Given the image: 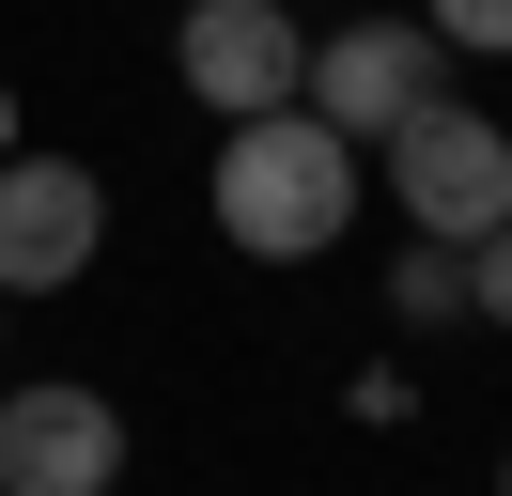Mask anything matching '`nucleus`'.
<instances>
[{
  "mask_svg": "<svg viewBox=\"0 0 512 496\" xmlns=\"http://www.w3.org/2000/svg\"><path fill=\"white\" fill-rule=\"evenodd\" d=\"M218 233L249 248V264H326V248L357 233V140L311 124V109L218 124Z\"/></svg>",
  "mask_w": 512,
  "mask_h": 496,
  "instance_id": "nucleus-1",
  "label": "nucleus"
},
{
  "mask_svg": "<svg viewBox=\"0 0 512 496\" xmlns=\"http://www.w3.org/2000/svg\"><path fill=\"white\" fill-rule=\"evenodd\" d=\"M373 155H388V186H404V217H419L435 248H481V233L512 217V124L466 109V93H419Z\"/></svg>",
  "mask_w": 512,
  "mask_h": 496,
  "instance_id": "nucleus-2",
  "label": "nucleus"
},
{
  "mask_svg": "<svg viewBox=\"0 0 512 496\" xmlns=\"http://www.w3.org/2000/svg\"><path fill=\"white\" fill-rule=\"evenodd\" d=\"M109 264V171L94 155H0V295L32 310V295H63V279H94Z\"/></svg>",
  "mask_w": 512,
  "mask_h": 496,
  "instance_id": "nucleus-3",
  "label": "nucleus"
},
{
  "mask_svg": "<svg viewBox=\"0 0 512 496\" xmlns=\"http://www.w3.org/2000/svg\"><path fill=\"white\" fill-rule=\"evenodd\" d=\"M419 93H450L435 16H342V31H311V78H295V109H311V124H342V140H388Z\"/></svg>",
  "mask_w": 512,
  "mask_h": 496,
  "instance_id": "nucleus-4",
  "label": "nucleus"
},
{
  "mask_svg": "<svg viewBox=\"0 0 512 496\" xmlns=\"http://www.w3.org/2000/svg\"><path fill=\"white\" fill-rule=\"evenodd\" d=\"M171 78H187L218 124L295 109V78H311V16H295V0H187V16H171Z\"/></svg>",
  "mask_w": 512,
  "mask_h": 496,
  "instance_id": "nucleus-5",
  "label": "nucleus"
},
{
  "mask_svg": "<svg viewBox=\"0 0 512 496\" xmlns=\"http://www.w3.org/2000/svg\"><path fill=\"white\" fill-rule=\"evenodd\" d=\"M109 481H125V403L94 372L0 388V496H109Z\"/></svg>",
  "mask_w": 512,
  "mask_h": 496,
  "instance_id": "nucleus-6",
  "label": "nucleus"
},
{
  "mask_svg": "<svg viewBox=\"0 0 512 496\" xmlns=\"http://www.w3.org/2000/svg\"><path fill=\"white\" fill-rule=\"evenodd\" d=\"M388 310H404V326H450V310H466V248L419 233V264H388Z\"/></svg>",
  "mask_w": 512,
  "mask_h": 496,
  "instance_id": "nucleus-7",
  "label": "nucleus"
},
{
  "mask_svg": "<svg viewBox=\"0 0 512 496\" xmlns=\"http://www.w3.org/2000/svg\"><path fill=\"white\" fill-rule=\"evenodd\" d=\"M435 16V47H481V62H512V0H419Z\"/></svg>",
  "mask_w": 512,
  "mask_h": 496,
  "instance_id": "nucleus-8",
  "label": "nucleus"
},
{
  "mask_svg": "<svg viewBox=\"0 0 512 496\" xmlns=\"http://www.w3.org/2000/svg\"><path fill=\"white\" fill-rule=\"evenodd\" d=\"M466 310H481V326H497V341H512V217H497V233H481V248H466Z\"/></svg>",
  "mask_w": 512,
  "mask_h": 496,
  "instance_id": "nucleus-9",
  "label": "nucleus"
},
{
  "mask_svg": "<svg viewBox=\"0 0 512 496\" xmlns=\"http://www.w3.org/2000/svg\"><path fill=\"white\" fill-rule=\"evenodd\" d=\"M0 155H16V78H0Z\"/></svg>",
  "mask_w": 512,
  "mask_h": 496,
  "instance_id": "nucleus-10",
  "label": "nucleus"
},
{
  "mask_svg": "<svg viewBox=\"0 0 512 496\" xmlns=\"http://www.w3.org/2000/svg\"><path fill=\"white\" fill-rule=\"evenodd\" d=\"M0 341H16V295H0Z\"/></svg>",
  "mask_w": 512,
  "mask_h": 496,
  "instance_id": "nucleus-11",
  "label": "nucleus"
},
{
  "mask_svg": "<svg viewBox=\"0 0 512 496\" xmlns=\"http://www.w3.org/2000/svg\"><path fill=\"white\" fill-rule=\"evenodd\" d=\"M497 496H512V450H497Z\"/></svg>",
  "mask_w": 512,
  "mask_h": 496,
  "instance_id": "nucleus-12",
  "label": "nucleus"
}]
</instances>
